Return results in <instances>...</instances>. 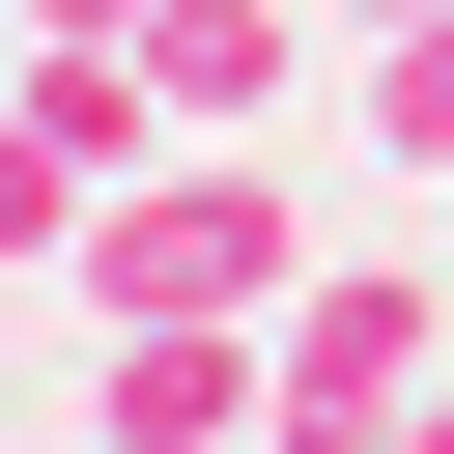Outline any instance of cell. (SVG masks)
Here are the masks:
<instances>
[{"label":"cell","instance_id":"obj_8","mask_svg":"<svg viewBox=\"0 0 454 454\" xmlns=\"http://www.w3.org/2000/svg\"><path fill=\"white\" fill-rule=\"evenodd\" d=\"M369 28H426V0H369Z\"/></svg>","mask_w":454,"mask_h":454},{"label":"cell","instance_id":"obj_2","mask_svg":"<svg viewBox=\"0 0 454 454\" xmlns=\"http://www.w3.org/2000/svg\"><path fill=\"white\" fill-rule=\"evenodd\" d=\"M397 397H426V284H284L255 312V426L284 454H369Z\"/></svg>","mask_w":454,"mask_h":454},{"label":"cell","instance_id":"obj_5","mask_svg":"<svg viewBox=\"0 0 454 454\" xmlns=\"http://www.w3.org/2000/svg\"><path fill=\"white\" fill-rule=\"evenodd\" d=\"M85 199H114V170H85V142L0 85V284H57V255H85Z\"/></svg>","mask_w":454,"mask_h":454},{"label":"cell","instance_id":"obj_3","mask_svg":"<svg viewBox=\"0 0 454 454\" xmlns=\"http://www.w3.org/2000/svg\"><path fill=\"white\" fill-rule=\"evenodd\" d=\"M255 426V312H114L85 340V454H227Z\"/></svg>","mask_w":454,"mask_h":454},{"label":"cell","instance_id":"obj_10","mask_svg":"<svg viewBox=\"0 0 454 454\" xmlns=\"http://www.w3.org/2000/svg\"><path fill=\"white\" fill-rule=\"evenodd\" d=\"M255 454H284V426H255Z\"/></svg>","mask_w":454,"mask_h":454},{"label":"cell","instance_id":"obj_9","mask_svg":"<svg viewBox=\"0 0 454 454\" xmlns=\"http://www.w3.org/2000/svg\"><path fill=\"white\" fill-rule=\"evenodd\" d=\"M0 28H28V0H0Z\"/></svg>","mask_w":454,"mask_h":454},{"label":"cell","instance_id":"obj_7","mask_svg":"<svg viewBox=\"0 0 454 454\" xmlns=\"http://www.w3.org/2000/svg\"><path fill=\"white\" fill-rule=\"evenodd\" d=\"M369 454H454V397H397V426H369Z\"/></svg>","mask_w":454,"mask_h":454},{"label":"cell","instance_id":"obj_1","mask_svg":"<svg viewBox=\"0 0 454 454\" xmlns=\"http://www.w3.org/2000/svg\"><path fill=\"white\" fill-rule=\"evenodd\" d=\"M57 284H85V312H284V170H255V142H142Z\"/></svg>","mask_w":454,"mask_h":454},{"label":"cell","instance_id":"obj_4","mask_svg":"<svg viewBox=\"0 0 454 454\" xmlns=\"http://www.w3.org/2000/svg\"><path fill=\"white\" fill-rule=\"evenodd\" d=\"M284 57H312L284 0H142V85H170V142H255V114H284Z\"/></svg>","mask_w":454,"mask_h":454},{"label":"cell","instance_id":"obj_6","mask_svg":"<svg viewBox=\"0 0 454 454\" xmlns=\"http://www.w3.org/2000/svg\"><path fill=\"white\" fill-rule=\"evenodd\" d=\"M369 114H397V170H454V0H426V28L369 57Z\"/></svg>","mask_w":454,"mask_h":454}]
</instances>
